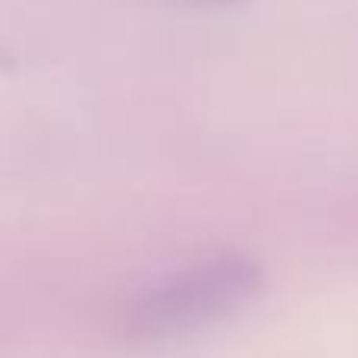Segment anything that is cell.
Returning a JSON list of instances; mask_svg holds the SVG:
<instances>
[{"mask_svg": "<svg viewBox=\"0 0 358 358\" xmlns=\"http://www.w3.org/2000/svg\"><path fill=\"white\" fill-rule=\"evenodd\" d=\"M264 286V271L255 258L223 252L214 258L161 277L145 286L123 311L120 334L138 343H164L201 334L239 315Z\"/></svg>", "mask_w": 358, "mask_h": 358, "instance_id": "cell-1", "label": "cell"}, {"mask_svg": "<svg viewBox=\"0 0 358 358\" xmlns=\"http://www.w3.org/2000/svg\"><path fill=\"white\" fill-rule=\"evenodd\" d=\"M182 3H195V6H229V3H242V0H182Z\"/></svg>", "mask_w": 358, "mask_h": 358, "instance_id": "cell-2", "label": "cell"}]
</instances>
